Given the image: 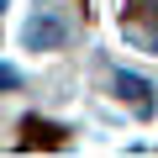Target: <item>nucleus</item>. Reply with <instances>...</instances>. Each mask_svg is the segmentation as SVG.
Wrapping results in <instances>:
<instances>
[{"instance_id": "nucleus-2", "label": "nucleus", "mask_w": 158, "mask_h": 158, "mask_svg": "<svg viewBox=\"0 0 158 158\" xmlns=\"http://www.w3.org/2000/svg\"><path fill=\"white\" fill-rule=\"evenodd\" d=\"M116 90H121V100H132V111H137V116H153V95H148L153 85H148V79H137V74H127V69H121V74H116Z\"/></svg>"}, {"instance_id": "nucleus-3", "label": "nucleus", "mask_w": 158, "mask_h": 158, "mask_svg": "<svg viewBox=\"0 0 158 158\" xmlns=\"http://www.w3.org/2000/svg\"><path fill=\"white\" fill-rule=\"evenodd\" d=\"M16 85H21V74H16L11 63H0V90H16Z\"/></svg>"}, {"instance_id": "nucleus-1", "label": "nucleus", "mask_w": 158, "mask_h": 158, "mask_svg": "<svg viewBox=\"0 0 158 158\" xmlns=\"http://www.w3.org/2000/svg\"><path fill=\"white\" fill-rule=\"evenodd\" d=\"M21 42L32 48V53H53V48H63L69 42V21L58 16V11H32L27 16V27H21Z\"/></svg>"}]
</instances>
